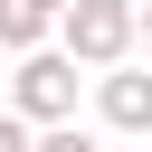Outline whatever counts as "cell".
Returning a JSON list of instances; mask_svg holds the SVG:
<instances>
[{
	"instance_id": "cell-7",
	"label": "cell",
	"mask_w": 152,
	"mask_h": 152,
	"mask_svg": "<svg viewBox=\"0 0 152 152\" xmlns=\"http://www.w3.org/2000/svg\"><path fill=\"white\" fill-rule=\"evenodd\" d=\"M28 10H48V19H66V10H76V0H28Z\"/></svg>"
},
{
	"instance_id": "cell-3",
	"label": "cell",
	"mask_w": 152,
	"mask_h": 152,
	"mask_svg": "<svg viewBox=\"0 0 152 152\" xmlns=\"http://www.w3.org/2000/svg\"><path fill=\"white\" fill-rule=\"evenodd\" d=\"M95 124L104 133H152V66L142 57L114 66V76H95Z\"/></svg>"
},
{
	"instance_id": "cell-5",
	"label": "cell",
	"mask_w": 152,
	"mask_h": 152,
	"mask_svg": "<svg viewBox=\"0 0 152 152\" xmlns=\"http://www.w3.org/2000/svg\"><path fill=\"white\" fill-rule=\"evenodd\" d=\"M38 152H104V142H95L86 124H57V133H38Z\"/></svg>"
},
{
	"instance_id": "cell-2",
	"label": "cell",
	"mask_w": 152,
	"mask_h": 152,
	"mask_svg": "<svg viewBox=\"0 0 152 152\" xmlns=\"http://www.w3.org/2000/svg\"><path fill=\"white\" fill-rule=\"evenodd\" d=\"M76 86H95L66 48H38V57H19L10 66V114L28 124V133H57V124H76Z\"/></svg>"
},
{
	"instance_id": "cell-8",
	"label": "cell",
	"mask_w": 152,
	"mask_h": 152,
	"mask_svg": "<svg viewBox=\"0 0 152 152\" xmlns=\"http://www.w3.org/2000/svg\"><path fill=\"white\" fill-rule=\"evenodd\" d=\"M142 57H152V0H142Z\"/></svg>"
},
{
	"instance_id": "cell-1",
	"label": "cell",
	"mask_w": 152,
	"mask_h": 152,
	"mask_svg": "<svg viewBox=\"0 0 152 152\" xmlns=\"http://www.w3.org/2000/svg\"><path fill=\"white\" fill-rule=\"evenodd\" d=\"M57 48H66L86 76L133 66V48H142V0H76V10L57 19Z\"/></svg>"
},
{
	"instance_id": "cell-4",
	"label": "cell",
	"mask_w": 152,
	"mask_h": 152,
	"mask_svg": "<svg viewBox=\"0 0 152 152\" xmlns=\"http://www.w3.org/2000/svg\"><path fill=\"white\" fill-rule=\"evenodd\" d=\"M0 48L10 57H38V48H57V19L28 10V0H0Z\"/></svg>"
},
{
	"instance_id": "cell-6",
	"label": "cell",
	"mask_w": 152,
	"mask_h": 152,
	"mask_svg": "<svg viewBox=\"0 0 152 152\" xmlns=\"http://www.w3.org/2000/svg\"><path fill=\"white\" fill-rule=\"evenodd\" d=\"M0 152H38V133H28L19 114H0Z\"/></svg>"
}]
</instances>
